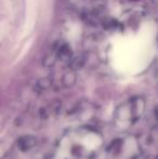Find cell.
Listing matches in <instances>:
<instances>
[{
    "instance_id": "obj_1",
    "label": "cell",
    "mask_w": 158,
    "mask_h": 159,
    "mask_svg": "<svg viewBox=\"0 0 158 159\" xmlns=\"http://www.w3.org/2000/svg\"><path fill=\"white\" fill-rule=\"evenodd\" d=\"M145 109V103L142 98H133L122 104L116 111V119L124 127L133 125Z\"/></svg>"
},
{
    "instance_id": "obj_3",
    "label": "cell",
    "mask_w": 158,
    "mask_h": 159,
    "mask_svg": "<svg viewBox=\"0 0 158 159\" xmlns=\"http://www.w3.org/2000/svg\"><path fill=\"white\" fill-rule=\"evenodd\" d=\"M84 62H86V57L84 54H76L72 55L70 60L68 61V65L72 69H77L84 66Z\"/></svg>"
},
{
    "instance_id": "obj_2",
    "label": "cell",
    "mask_w": 158,
    "mask_h": 159,
    "mask_svg": "<svg viewBox=\"0 0 158 159\" xmlns=\"http://www.w3.org/2000/svg\"><path fill=\"white\" fill-rule=\"evenodd\" d=\"M55 55H56V59L59 60H64V61H70V57H72V49L68 46L67 43H63L61 46H59L54 50Z\"/></svg>"
},
{
    "instance_id": "obj_4",
    "label": "cell",
    "mask_w": 158,
    "mask_h": 159,
    "mask_svg": "<svg viewBox=\"0 0 158 159\" xmlns=\"http://www.w3.org/2000/svg\"><path fill=\"white\" fill-rule=\"evenodd\" d=\"M76 81V75H75L74 71H68L64 75L63 77V82L66 87H70L75 84Z\"/></svg>"
},
{
    "instance_id": "obj_5",
    "label": "cell",
    "mask_w": 158,
    "mask_h": 159,
    "mask_svg": "<svg viewBox=\"0 0 158 159\" xmlns=\"http://www.w3.org/2000/svg\"><path fill=\"white\" fill-rule=\"evenodd\" d=\"M55 61H56V55H55L54 51H52V52L48 53V54L44 57L43 65L47 67H50V66H52V65L55 64Z\"/></svg>"
}]
</instances>
